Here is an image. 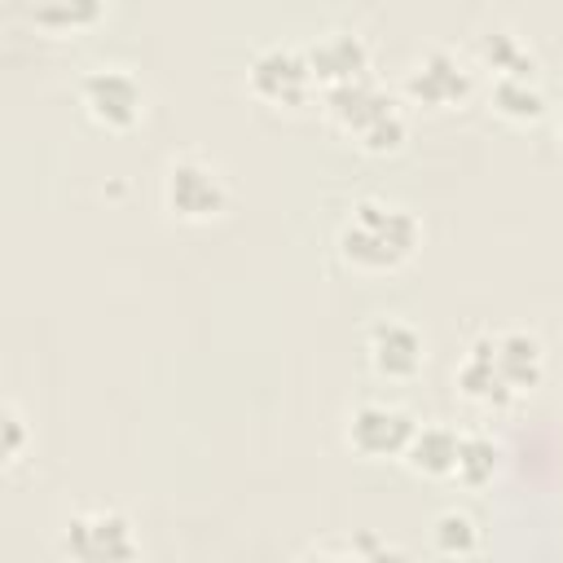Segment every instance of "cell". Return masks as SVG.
<instances>
[{
	"instance_id": "6da1fadb",
	"label": "cell",
	"mask_w": 563,
	"mask_h": 563,
	"mask_svg": "<svg viewBox=\"0 0 563 563\" xmlns=\"http://www.w3.org/2000/svg\"><path fill=\"white\" fill-rule=\"evenodd\" d=\"M334 246H339L343 264H352L356 273H391V268L409 264L413 251L422 246V224L400 202L356 198L347 220L339 224Z\"/></svg>"
},
{
	"instance_id": "7a4b0ae2",
	"label": "cell",
	"mask_w": 563,
	"mask_h": 563,
	"mask_svg": "<svg viewBox=\"0 0 563 563\" xmlns=\"http://www.w3.org/2000/svg\"><path fill=\"white\" fill-rule=\"evenodd\" d=\"M163 207L185 224H207V220L224 216L229 180L220 176L216 163H207L198 154H180L163 167Z\"/></svg>"
},
{
	"instance_id": "3957f363",
	"label": "cell",
	"mask_w": 563,
	"mask_h": 563,
	"mask_svg": "<svg viewBox=\"0 0 563 563\" xmlns=\"http://www.w3.org/2000/svg\"><path fill=\"white\" fill-rule=\"evenodd\" d=\"M84 114L106 132H128L145 114V84L128 66H92L79 79Z\"/></svg>"
},
{
	"instance_id": "277c9868",
	"label": "cell",
	"mask_w": 563,
	"mask_h": 563,
	"mask_svg": "<svg viewBox=\"0 0 563 563\" xmlns=\"http://www.w3.org/2000/svg\"><path fill=\"white\" fill-rule=\"evenodd\" d=\"M62 554L75 563H123L141 554V541L123 510H88L62 523Z\"/></svg>"
},
{
	"instance_id": "5b68a950",
	"label": "cell",
	"mask_w": 563,
	"mask_h": 563,
	"mask_svg": "<svg viewBox=\"0 0 563 563\" xmlns=\"http://www.w3.org/2000/svg\"><path fill=\"white\" fill-rule=\"evenodd\" d=\"M246 84L268 106H303L317 88V75L308 66V53L295 44H268L251 57Z\"/></svg>"
},
{
	"instance_id": "8992f818",
	"label": "cell",
	"mask_w": 563,
	"mask_h": 563,
	"mask_svg": "<svg viewBox=\"0 0 563 563\" xmlns=\"http://www.w3.org/2000/svg\"><path fill=\"white\" fill-rule=\"evenodd\" d=\"M418 431V418L405 409V405H391V400H361L352 413H347V449L378 462V457H405L409 440Z\"/></svg>"
},
{
	"instance_id": "52a82bcc",
	"label": "cell",
	"mask_w": 563,
	"mask_h": 563,
	"mask_svg": "<svg viewBox=\"0 0 563 563\" xmlns=\"http://www.w3.org/2000/svg\"><path fill=\"white\" fill-rule=\"evenodd\" d=\"M471 70L457 53L449 48H427L409 70H405V97L413 106H427V110H449V106H462L471 97Z\"/></svg>"
},
{
	"instance_id": "ba28073f",
	"label": "cell",
	"mask_w": 563,
	"mask_h": 563,
	"mask_svg": "<svg viewBox=\"0 0 563 563\" xmlns=\"http://www.w3.org/2000/svg\"><path fill=\"white\" fill-rule=\"evenodd\" d=\"M321 106H325V119L347 132V136H365L374 132L387 114H396V97L387 88H378L369 75L365 79H352V84H334V88H321Z\"/></svg>"
},
{
	"instance_id": "9c48e42d",
	"label": "cell",
	"mask_w": 563,
	"mask_h": 563,
	"mask_svg": "<svg viewBox=\"0 0 563 563\" xmlns=\"http://www.w3.org/2000/svg\"><path fill=\"white\" fill-rule=\"evenodd\" d=\"M365 356H369V365H374L378 378L405 383V378H413V374L427 365V343H422V334H418L409 321H400V317H378V321L365 330Z\"/></svg>"
},
{
	"instance_id": "30bf717a",
	"label": "cell",
	"mask_w": 563,
	"mask_h": 563,
	"mask_svg": "<svg viewBox=\"0 0 563 563\" xmlns=\"http://www.w3.org/2000/svg\"><path fill=\"white\" fill-rule=\"evenodd\" d=\"M484 343H488V356H493V365L501 369V378L510 383L515 396H528V391L541 387V378H545V347H541V339L532 330L510 325V330L484 334Z\"/></svg>"
},
{
	"instance_id": "8fae6325",
	"label": "cell",
	"mask_w": 563,
	"mask_h": 563,
	"mask_svg": "<svg viewBox=\"0 0 563 563\" xmlns=\"http://www.w3.org/2000/svg\"><path fill=\"white\" fill-rule=\"evenodd\" d=\"M303 53H308V66H312V75H317L321 88L352 84V79H365L369 75V44L356 31H325Z\"/></svg>"
},
{
	"instance_id": "7c38bea8",
	"label": "cell",
	"mask_w": 563,
	"mask_h": 563,
	"mask_svg": "<svg viewBox=\"0 0 563 563\" xmlns=\"http://www.w3.org/2000/svg\"><path fill=\"white\" fill-rule=\"evenodd\" d=\"M457 391L471 400V405H479V409H510L519 396L510 391V383L501 378V369L493 365V356H488V343H484V334L466 347V356H462V365H457Z\"/></svg>"
},
{
	"instance_id": "4fadbf2b",
	"label": "cell",
	"mask_w": 563,
	"mask_h": 563,
	"mask_svg": "<svg viewBox=\"0 0 563 563\" xmlns=\"http://www.w3.org/2000/svg\"><path fill=\"white\" fill-rule=\"evenodd\" d=\"M457 440L462 431L444 427V422H422L405 449V466L422 479H453V466H457Z\"/></svg>"
},
{
	"instance_id": "5bb4252c",
	"label": "cell",
	"mask_w": 563,
	"mask_h": 563,
	"mask_svg": "<svg viewBox=\"0 0 563 563\" xmlns=\"http://www.w3.org/2000/svg\"><path fill=\"white\" fill-rule=\"evenodd\" d=\"M488 101H493V110H497L501 119H510V123H537V119L545 114V106H550L545 92H541V84L528 79V75H497Z\"/></svg>"
},
{
	"instance_id": "9a60e30c",
	"label": "cell",
	"mask_w": 563,
	"mask_h": 563,
	"mask_svg": "<svg viewBox=\"0 0 563 563\" xmlns=\"http://www.w3.org/2000/svg\"><path fill=\"white\" fill-rule=\"evenodd\" d=\"M501 471V444L484 431H462L457 440V466H453V479L462 488H488Z\"/></svg>"
},
{
	"instance_id": "2e32d148",
	"label": "cell",
	"mask_w": 563,
	"mask_h": 563,
	"mask_svg": "<svg viewBox=\"0 0 563 563\" xmlns=\"http://www.w3.org/2000/svg\"><path fill=\"white\" fill-rule=\"evenodd\" d=\"M475 53H479V62L493 70V79H497V75H528V79H537V57H532L528 44H523L515 31H506V26L484 31L479 44H475Z\"/></svg>"
},
{
	"instance_id": "e0dca14e",
	"label": "cell",
	"mask_w": 563,
	"mask_h": 563,
	"mask_svg": "<svg viewBox=\"0 0 563 563\" xmlns=\"http://www.w3.org/2000/svg\"><path fill=\"white\" fill-rule=\"evenodd\" d=\"M31 18L44 31H88L106 18V0H35Z\"/></svg>"
},
{
	"instance_id": "ac0fdd59",
	"label": "cell",
	"mask_w": 563,
	"mask_h": 563,
	"mask_svg": "<svg viewBox=\"0 0 563 563\" xmlns=\"http://www.w3.org/2000/svg\"><path fill=\"white\" fill-rule=\"evenodd\" d=\"M431 545L449 559H466L479 550V523L466 510H440L431 523Z\"/></svg>"
},
{
	"instance_id": "d6986e66",
	"label": "cell",
	"mask_w": 563,
	"mask_h": 563,
	"mask_svg": "<svg viewBox=\"0 0 563 563\" xmlns=\"http://www.w3.org/2000/svg\"><path fill=\"white\" fill-rule=\"evenodd\" d=\"M405 141H409V119H405V110H396V114H387L374 132H365L356 145H361L365 154H396Z\"/></svg>"
},
{
	"instance_id": "ffe728a7",
	"label": "cell",
	"mask_w": 563,
	"mask_h": 563,
	"mask_svg": "<svg viewBox=\"0 0 563 563\" xmlns=\"http://www.w3.org/2000/svg\"><path fill=\"white\" fill-rule=\"evenodd\" d=\"M0 431H4V462L13 466L22 457V449H26V422H22L18 405H4L0 409Z\"/></svg>"
},
{
	"instance_id": "44dd1931",
	"label": "cell",
	"mask_w": 563,
	"mask_h": 563,
	"mask_svg": "<svg viewBox=\"0 0 563 563\" xmlns=\"http://www.w3.org/2000/svg\"><path fill=\"white\" fill-rule=\"evenodd\" d=\"M559 141H563V110H559Z\"/></svg>"
}]
</instances>
